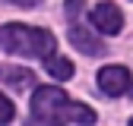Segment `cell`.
I'll return each mask as SVG.
<instances>
[{
  "instance_id": "cell-1",
  "label": "cell",
  "mask_w": 133,
  "mask_h": 126,
  "mask_svg": "<svg viewBox=\"0 0 133 126\" xmlns=\"http://www.w3.org/2000/svg\"><path fill=\"white\" fill-rule=\"evenodd\" d=\"M32 120L35 123H95V110L86 104L66 101L60 88L41 85L32 94Z\"/></svg>"
},
{
  "instance_id": "cell-2",
  "label": "cell",
  "mask_w": 133,
  "mask_h": 126,
  "mask_svg": "<svg viewBox=\"0 0 133 126\" xmlns=\"http://www.w3.org/2000/svg\"><path fill=\"white\" fill-rule=\"evenodd\" d=\"M54 35L48 28H32V25H0V51L16 54V57H38L48 60L54 57Z\"/></svg>"
},
{
  "instance_id": "cell-3",
  "label": "cell",
  "mask_w": 133,
  "mask_h": 126,
  "mask_svg": "<svg viewBox=\"0 0 133 126\" xmlns=\"http://www.w3.org/2000/svg\"><path fill=\"white\" fill-rule=\"evenodd\" d=\"M98 88L108 98H117V94H130L133 98V79L127 66H105L98 73Z\"/></svg>"
},
{
  "instance_id": "cell-4",
  "label": "cell",
  "mask_w": 133,
  "mask_h": 126,
  "mask_svg": "<svg viewBox=\"0 0 133 126\" xmlns=\"http://www.w3.org/2000/svg\"><path fill=\"white\" fill-rule=\"evenodd\" d=\"M92 25L98 32H105V35H117L124 28V16H121V10L114 3H98L92 10Z\"/></svg>"
},
{
  "instance_id": "cell-5",
  "label": "cell",
  "mask_w": 133,
  "mask_h": 126,
  "mask_svg": "<svg viewBox=\"0 0 133 126\" xmlns=\"http://www.w3.org/2000/svg\"><path fill=\"white\" fill-rule=\"evenodd\" d=\"M70 41H73V47H76V51L89 54V57H98V54H105V44L98 41V38L92 35V32L79 28V25H73V28H70Z\"/></svg>"
},
{
  "instance_id": "cell-6",
  "label": "cell",
  "mask_w": 133,
  "mask_h": 126,
  "mask_svg": "<svg viewBox=\"0 0 133 126\" xmlns=\"http://www.w3.org/2000/svg\"><path fill=\"white\" fill-rule=\"evenodd\" d=\"M0 82L13 85L16 91H25V88L35 85V76H32L25 66H0Z\"/></svg>"
},
{
  "instance_id": "cell-7",
  "label": "cell",
  "mask_w": 133,
  "mask_h": 126,
  "mask_svg": "<svg viewBox=\"0 0 133 126\" xmlns=\"http://www.w3.org/2000/svg\"><path fill=\"white\" fill-rule=\"evenodd\" d=\"M44 63H48V73H51L54 79H60V82H63V79H73V73H76V69H73V63L66 60V57H57V54H54V57H48Z\"/></svg>"
},
{
  "instance_id": "cell-8",
  "label": "cell",
  "mask_w": 133,
  "mask_h": 126,
  "mask_svg": "<svg viewBox=\"0 0 133 126\" xmlns=\"http://www.w3.org/2000/svg\"><path fill=\"white\" fill-rule=\"evenodd\" d=\"M16 117V107H13V101L6 98V94H0V123H10Z\"/></svg>"
},
{
  "instance_id": "cell-9",
  "label": "cell",
  "mask_w": 133,
  "mask_h": 126,
  "mask_svg": "<svg viewBox=\"0 0 133 126\" xmlns=\"http://www.w3.org/2000/svg\"><path fill=\"white\" fill-rule=\"evenodd\" d=\"M66 16H70V19H79V13L86 10V0H66Z\"/></svg>"
},
{
  "instance_id": "cell-10",
  "label": "cell",
  "mask_w": 133,
  "mask_h": 126,
  "mask_svg": "<svg viewBox=\"0 0 133 126\" xmlns=\"http://www.w3.org/2000/svg\"><path fill=\"white\" fill-rule=\"evenodd\" d=\"M10 3H16V6H38L41 0H10Z\"/></svg>"
},
{
  "instance_id": "cell-11",
  "label": "cell",
  "mask_w": 133,
  "mask_h": 126,
  "mask_svg": "<svg viewBox=\"0 0 133 126\" xmlns=\"http://www.w3.org/2000/svg\"><path fill=\"white\" fill-rule=\"evenodd\" d=\"M130 126H133V120H130Z\"/></svg>"
}]
</instances>
